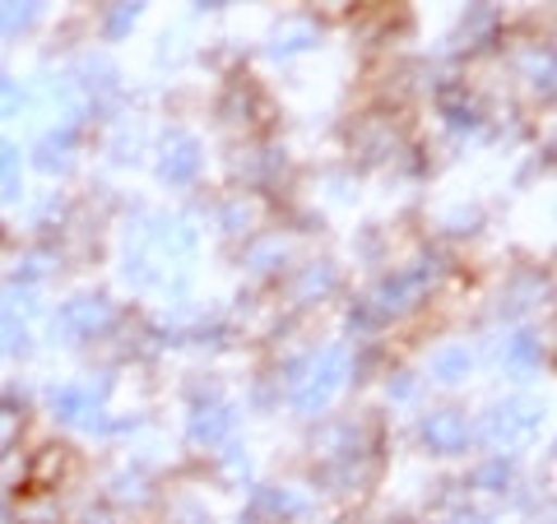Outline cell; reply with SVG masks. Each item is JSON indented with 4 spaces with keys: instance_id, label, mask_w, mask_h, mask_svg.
Here are the masks:
<instances>
[{
    "instance_id": "6da1fadb",
    "label": "cell",
    "mask_w": 557,
    "mask_h": 524,
    "mask_svg": "<svg viewBox=\"0 0 557 524\" xmlns=\"http://www.w3.org/2000/svg\"><path fill=\"white\" fill-rule=\"evenodd\" d=\"M442 278H446L442 255H418V260H409V265L386 270L354 302V311H348V329H354V335H376V329H386L391 321L413 316V311H423L432 302V292L442 288Z\"/></svg>"
},
{
    "instance_id": "7a4b0ae2",
    "label": "cell",
    "mask_w": 557,
    "mask_h": 524,
    "mask_svg": "<svg viewBox=\"0 0 557 524\" xmlns=\"http://www.w3.org/2000/svg\"><path fill=\"white\" fill-rule=\"evenodd\" d=\"M348 376H354V348H348V344L311 348L307 362H302V376L293 380V390H288L284 404L298 417H321L344 395Z\"/></svg>"
},
{
    "instance_id": "3957f363",
    "label": "cell",
    "mask_w": 557,
    "mask_h": 524,
    "mask_svg": "<svg viewBox=\"0 0 557 524\" xmlns=\"http://www.w3.org/2000/svg\"><path fill=\"white\" fill-rule=\"evenodd\" d=\"M539 427H544V409H539L530 395H507V399L487 404L474 417V446H483V450H516L520 441H530Z\"/></svg>"
},
{
    "instance_id": "277c9868",
    "label": "cell",
    "mask_w": 557,
    "mask_h": 524,
    "mask_svg": "<svg viewBox=\"0 0 557 524\" xmlns=\"http://www.w3.org/2000/svg\"><path fill=\"white\" fill-rule=\"evenodd\" d=\"M121 311L108 292H75L51 311V335L61 344H89V339H108L116 335Z\"/></svg>"
},
{
    "instance_id": "5b68a950",
    "label": "cell",
    "mask_w": 557,
    "mask_h": 524,
    "mask_svg": "<svg viewBox=\"0 0 557 524\" xmlns=\"http://www.w3.org/2000/svg\"><path fill=\"white\" fill-rule=\"evenodd\" d=\"M298 255H302V237L293 228L270 223V228H260L256 237H247L237 247V265H242V274L260 278V284H274L288 265H298Z\"/></svg>"
},
{
    "instance_id": "8992f818",
    "label": "cell",
    "mask_w": 557,
    "mask_h": 524,
    "mask_svg": "<svg viewBox=\"0 0 557 524\" xmlns=\"http://www.w3.org/2000/svg\"><path fill=\"white\" fill-rule=\"evenodd\" d=\"M339 292V265L325 255H311L288 265L284 274L274 278V297H284L278 307H293V311H307V307H321L325 297Z\"/></svg>"
},
{
    "instance_id": "52a82bcc",
    "label": "cell",
    "mask_w": 557,
    "mask_h": 524,
    "mask_svg": "<svg viewBox=\"0 0 557 524\" xmlns=\"http://www.w3.org/2000/svg\"><path fill=\"white\" fill-rule=\"evenodd\" d=\"M237 404L228 395H214V399H190V413H186V446L190 450H228L237 441Z\"/></svg>"
},
{
    "instance_id": "ba28073f",
    "label": "cell",
    "mask_w": 557,
    "mask_h": 524,
    "mask_svg": "<svg viewBox=\"0 0 557 524\" xmlns=\"http://www.w3.org/2000/svg\"><path fill=\"white\" fill-rule=\"evenodd\" d=\"M413 436H418V446H423L428 456L456 460V456H465V450L474 446V417H469L465 409H456V404H442V409L418 413Z\"/></svg>"
},
{
    "instance_id": "9c48e42d",
    "label": "cell",
    "mask_w": 557,
    "mask_h": 524,
    "mask_svg": "<svg viewBox=\"0 0 557 524\" xmlns=\"http://www.w3.org/2000/svg\"><path fill=\"white\" fill-rule=\"evenodd\" d=\"M311 515V497L293 483H251L247 524H302Z\"/></svg>"
},
{
    "instance_id": "30bf717a",
    "label": "cell",
    "mask_w": 557,
    "mask_h": 524,
    "mask_svg": "<svg viewBox=\"0 0 557 524\" xmlns=\"http://www.w3.org/2000/svg\"><path fill=\"white\" fill-rule=\"evenodd\" d=\"M153 172H159V182L172 186V190L196 186L200 172H205V145L190 130H168L163 145H159V163H153Z\"/></svg>"
},
{
    "instance_id": "8fae6325",
    "label": "cell",
    "mask_w": 557,
    "mask_h": 524,
    "mask_svg": "<svg viewBox=\"0 0 557 524\" xmlns=\"http://www.w3.org/2000/svg\"><path fill=\"white\" fill-rule=\"evenodd\" d=\"M270 209L274 204H270V196H260V186H242V190H233V196L219 200L214 223L228 241H247L260 228H270Z\"/></svg>"
},
{
    "instance_id": "7c38bea8",
    "label": "cell",
    "mask_w": 557,
    "mask_h": 524,
    "mask_svg": "<svg viewBox=\"0 0 557 524\" xmlns=\"http://www.w3.org/2000/svg\"><path fill=\"white\" fill-rule=\"evenodd\" d=\"M450 42H456V51H465V57H479V51L497 47L502 42V10L493 0H469L456 33H450Z\"/></svg>"
},
{
    "instance_id": "4fadbf2b",
    "label": "cell",
    "mask_w": 557,
    "mask_h": 524,
    "mask_svg": "<svg viewBox=\"0 0 557 524\" xmlns=\"http://www.w3.org/2000/svg\"><path fill=\"white\" fill-rule=\"evenodd\" d=\"M317 42H321L317 14H284L265 38V57L270 61H298V57H307V51H317Z\"/></svg>"
},
{
    "instance_id": "5bb4252c",
    "label": "cell",
    "mask_w": 557,
    "mask_h": 524,
    "mask_svg": "<svg viewBox=\"0 0 557 524\" xmlns=\"http://www.w3.org/2000/svg\"><path fill=\"white\" fill-rule=\"evenodd\" d=\"M437 112L450 135H479L487 126V108L469 84H442L437 89Z\"/></svg>"
},
{
    "instance_id": "9a60e30c",
    "label": "cell",
    "mask_w": 557,
    "mask_h": 524,
    "mask_svg": "<svg viewBox=\"0 0 557 524\" xmlns=\"http://www.w3.org/2000/svg\"><path fill=\"white\" fill-rule=\"evenodd\" d=\"M79 135H84V126H75V121H57V130H47L38 145H33V167H38L42 177L70 172L75 167V153H79Z\"/></svg>"
},
{
    "instance_id": "2e32d148",
    "label": "cell",
    "mask_w": 557,
    "mask_h": 524,
    "mask_svg": "<svg viewBox=\"0 0 557 524\" xmlns=\"http://www.w3.org/2000/svg\"><path fill=\"white\" fill-rule=\"evenodd\" d=\"M219 121L223 126H237L242 121V135H256L270 121V102L251 79L228 84V93H223V102H219Z\"/></svg>"
},
{
    "instance_id": "e0dca14e",
    "label": "cell",
    "mask_w": 557,
    "mask_h": 524,
    "mask_svg": "<svg viewBox=\"0 0 557 524\" xmlns=\"http://www.w3.org/2000/svg\"><path fill=\"white\" fill-rule=\"evenodd\" d=\"M75 474V446L51 441L42 450H33V460L24 469V487H38V492H57V487Z\"/></svg>"
},
{
    "instance_id": "ac0fdd59",
    "label": "cell",
    "mask_w": 557,
    "mask_h": 524,
    "mask_svg": "<svg viewBox=\"0 0 557 524\" xmlns=\"http://www.w3.org/2000/svg\"><path fill=\"white\" fill-rule=\"evenodd\" d=\"M497 362H502V372H511L516 380H534L548 366V344H539L534 329H516V335L502 339Z\"/></svg>"
},
{
    "instance_id": "d6986e66",
    "label": "cell",
    "mask_w": 557,
    "mask_h": 524,
    "mask_svg": "<svg viewBox=\"0 0 557 524\" xmlns=\"http://www.w3.org/2000/svg\"><path fill=\"white\" fill-rule=\"evenodd\" d=\"M516 478H520V460L511 450H493L487 460L474 464L469 487H474V492H487V497H507V492H516Z\"/></svg>"
},
{
    "instance_id": "ffe728a7",
    "label": "cell",
    "mask_w": 557,
    "mask_h": 524,
    "mask_svg": "<svg viewBox=\"0 0 557 524\" xmlns=\"http://www.w3.org/2000/svg\"><path fill=\"white\" fill-rule=\"evenodd\" d=\"M474 376V348L469 344H437L428 358V380H437V386H465V380Z\"/></svg>"
},
{
    "instance_id": "44dd1931",
    "label": "cell",
    "mask_w": 557,
    "mask_h": 524,
    "mask_svg": "<svg viewBox=\"0 0 557 524\" xmlns=\"http://www.w3.org/2000/svg\"><path fill=\"white\" fill-rule=\"evenodd\" d=\"M159 497V487H153V478L145 474L139 464H126V469H116L112 483H108V501L112 506H145Z\"/></svg>"
},
{
    "instance_id": "7402d4cb",
    "label": "cell",
    "mask_w": 557,
    "mask_h": 524,
    "mask_svg": "<svg viewBox=\"0 0 557 524\" xmlns=\"http://www.w3.org/2000/svg\"><path fill=\"white\" fill-rule=\"evenodd\" d=\"M139 14H145V0H112V5H102V14H98V38L102 42L131 38L135 24H139Z\"/></svg>"
},
{
    "instance_id": "603a6c76",
    "label": "cell",
    "mask_w": 557,
    "mask_h": 524,
    "mask_svg": "<svg viewBox=\"0 0 557 524\" xmlns=\"http://www.w3.org/2000/svg\"><path fill=\"white\" fill-rule=\"evenodd\" d=\"M42 0H0V38H24L42 24Z\"/></svg>"
},
{
    "instance_id": "cb8c5ba5",
    "label": "cell",
    "mask_w": 557,
    "mask_h": 524,
    "mask_svg": "<svg viewBox=\"0 0 557 524\" xmlns=\"http://www.w3.org/2000/svg\"><path fill=\"white\" fill-rule=\"evenodd\" d=\"M24 427H28V409H24V399L0 395V464H5V460L14 456V450H20Z\"/></svg>"
},
{
    "instance_id": "d4e9b609",
    "label": "cell",
    "mask_w": 557,
    "mask_h": 524,
    "mask_svg": "<svg viewBox=\"0 0 557 524\" xmlns=\"http://www.w3.org/2000/svg\"><path fill=\"white\" fill-rule=\"evenodd\" d=\"M24 196V149L0 135V204H14Z\"/></svg>"
},
{
    "instance_id": "484cf974",
    "label": "cell",
    "mask_w": 557,
    "mask_h": 524,
    "mask_svg": "<svg viewBox=\"0 0 557 524\" xmlns=\"http://www.w3.org/2000/svg\"><path fill=\"white\" fill-rule=\"evenodd\" d=\"M33 353V329L20 311L0 307V362L5 358H28Z\"/></svg>"
},
{
    "instance_id": "4316f807",
    "label": "cell",
    "mask_w": 557,
    "mask_h": 524,
    "mask_svg": "<svg viewBox=\"0 0 557 524\" xmlns=\"http://www.w3.org/2000/svg\"><path fill=\"white\" fill-rule=\"evenodd\" d=\"M418 386H423V376H413V372H391V376H386V399H391V404H413Z\"/></svg>"
},
{
    "instance_id": "83f0119b",
    "label": "cell",
    "mask_w": 557,
    "mask_h": 524,
    "mask_svg": "<svg viewBox=\"0 0 557 524\" xmlns=\"http://www.w3.org/2000/svg\"><path fill=\"white\" fill-rule=\"evenodd\" d=\"M479 223H483V209H456L450 214V233H479Z\"/></svg>"
},
{
    "instance_id": "f1b7e54d",
    "label": "cell",
    "mask_w": 557,
    "mask_h": 524,
    "mask_svg": "<svg viewBox=\"0 0 557 524\" xmlns=\"http://www.w3.org/2000/svg\"><path fill=\"white\" fill-rule=\"evenodd\" d=\"M442 524H493V515H483V511H456V515H446Z\"/></svg>"
},
{
    "instance_id": "f546056e",
    "label": "cell",
    "mask_w": 557,
    "mask_h": 524,
    "mask_svg": "<svg viewBox=\"0 0 557 524\" xmlns=\"http://www.w3.org/2000/svg\"><path fill=\"white\" fill-rule=\"evenodd\" d=\"M311 5L325 10V14H348V10L358 5V0H311Z\"/></svg>"
},
{
    "instance_id": "4dcf8cb0",
    "label": "cell",
    "mask_w": 557,
    "mask_h": 524,
    "mask_svg": "<svg viewBox=\"0 0 557 524\" xmlns=\"http://www.w3.org/2000/svg\"><path fill=\"white\" fill-rule=\"evenodd\" d=\"M200 5H205V10H219V5H228V0H200Z\"/></svg>"
},
{
    "instance_id": "1f68e13d",
    "label": "cell",
    "mask_w": 557,
    "mask_h": 524,
    "mask_svg": "<svg viewBox=\"0 0 557 524\" xmlns=\"http://www.w3.org/2000/svg\"><path fill=\"white\" fill-rule=\"evenodd\" d=\"M0 241H5V223H0Z\"/></svg>"
}]
</instances>
